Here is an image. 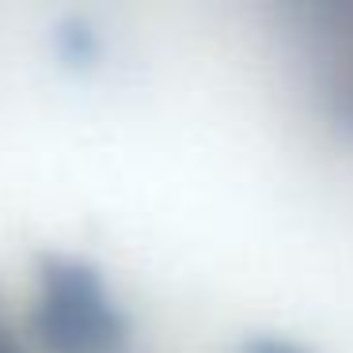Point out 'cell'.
<instances>
[{
    "label": "cell",
    "mask_w": 353,
    "mask_h": 353,
    "mask_svg": "<svg viewBox=\"0 0 353 353\" xmlns=\"http://www.w3.org/2000/svg\"><path fill=\"white\" fill-rule=\"evenodd\" d=\"M31 330L50 353H125L130 323L99 270L72 254H46Z\"/></svg>",
    "instance_id": "obj_1"
},
{
    "label": "cell",
    "mask_w": 353,
    "mask_h": 353,
    "mask_svg": "<svg viewBox=\"0 0 353 353\" xmlns=\"http://www.w3.org/2000/svg\"><path fill=\"white\" fill-rule=\"evenodd\" d=\"M61 42H65V54H69L72 61H92L95 50H99V39H95L92 27H84L80 19H69V23H65Z\"/></svg>",
    "instance_id": "obj_2"
},
{
    "label": "cell",
    "mask_w": 353,
    "mask_h": 353,
    "mask_svg": "<svg viewBox=\"0 0 353 353\" xmlns=\"http://www.w3.org/2000/svg\"><path fill=\"white\" fill-rule=\"evenodd\" d=\"M243 353H304V350L292 342H281V338H254V342L243 345Z\"/></svg>",
    "instance_id": "obj_3"
},
{
    "label": "cell",
    "mask_w": 353,
    "mask_h": 353,
    "mask_svg": "<svg viewBox=\"0 0 353 353\" xmlns=\"http://www.w3.org/2000/svg\"><path fill=\"white\" fill-rule=\"evenodd\" d=\"M0 353H23V350H19V342L4 327H0Z\"/></svg>",
    "instance_id": "obj_4"
},
{
    "label": "cell",
    "mask_w": 353,
    "mask_h": 353,
    "mask_svg": "<svg viewBox=\"0 0 353 353\" xmlns=\"http://www.w3.org/2000/svg\"><path fill=\"white\" fill-rule=\"evenodd\" d=\"M342 114L353 122V80L345 84V92H342Z\"/></svg>",
    "instance_id": "obj_5"
}]
</instances>
